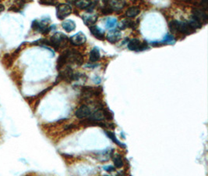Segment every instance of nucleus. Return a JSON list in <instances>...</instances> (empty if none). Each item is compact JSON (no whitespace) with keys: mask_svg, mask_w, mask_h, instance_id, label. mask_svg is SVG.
Returning a JSON list of instances; mask_svg holds the SVG:
<instances>
[{"mask_svg":"<svg viewBox=\"0 0 208 176\" xmlns=\"http://www.w3.org/2000/svg\"><path fill=\"white\" fill-rule=\"evenodd\" d=\"M4 9H5V6H4L2 5V4L0 3V13L3 12Z\"/></svg>","mask_w":208,"mask_h":176,"instance_id":"34","label":"nucleus"},{"mask_svg":"<svg viewBox=\"0 0 208 176\" xmlns=\"http://www.w3.org/2000/svg\"><path fill=\"white\" fill-rule=\"evenodd\" d=\"M175 41V38L172 35L167 34L165 35V37L164 38V40H163V42L165 43H173Z\"/></svg>","mask_w":208,"mask_h":176,"instance_id":"28","label":"nucleus"},{"mask_svg":"<svg viewBox=\"0 0 208 176\" xmlns=\"http://www.w3.org/2000/svg\"><path fill=\"white\" fill-rule=\"evenodd\" d=\"M140 44H141V42L139 41L138 38H132L131 39L129 42L128 43V49L129 50H132V51H136L139 52V47H140Z\"/></svg>","mask_w":208,"mask_h":176,"instance_id":"17","label":"nucleus"},{"mask_svg":"<svg viewBox=\"0 0 208 176\" xmlns=\"http://www.w3.org/2000/svg\"><path fill=\"white\" fill-rule=\"evenodd\" d=\"M178 24H179V21H178V20H171V22H169L168 27H169L170 31L172 32V33L178 32Z\"/></svg>","mask_w":208,"mask_h":176,"instance_id":"24","label":"nucleus"},{"mask_svg":"<svg viewBox=\"0 0 208 176\" xmlns=\"http://www.w3.org/2000/svg\"><path fill=\"white\" fill-rule=\"evenodd\" d=\"M187 23L189 24V26H190V27L195 31H196V29H199L202 28V23L199 21V20H197L196 17H194V16H192V18H191V19L189 20V21L187 22Z\"/></svg>","mask_w":208,"mask_h":176,"instance_id":"21","label":"nucleus"},{"mask_svg":"<svg viewBox=\"0 0 208 176\" xmlns=\"http://www.w3.org/2000/svg\"><path fill=\"white\" fill-rule=\"evenodd\" d=\"M39 3L40 4H42V5H51V6H53V5H56L57 2H53V1H41V2H39Z\"/></svg>","mask_w":208,"mask_h":176,"instance_id":"31","label":"nucleus"},{"mask_svg":"<svg viewBox=\"0 0 208 176\" xmlns=\"http://www.w3.org/2000/svg\"><path fill=\"white\" fill-rule=\"evenodd\" d=\"M67 57H68V50L62 52L57 60L56 68L58 71H60L65 66V64H67Z\"/></svg>","mask_w":208,"mask_h":176,"instance_id":"12","label":"nucleus"},{"mask_svg":"<svg viewBox=\"0 0 208 176\" xmlns=\"http://www.w3.org/2000/svg\"><path fill=\"white\" fill-rule=\"evenodd\" d=\"M121 39V33L118 29L115 30H111L108 32V35H107V40L111 43H116Z\"/></svg>","mask_w":208,"mask_h":176,"instance_id":"10","label":"nucleus"},{"mask_svg":"<svg viewBox=\"0 0 208 176\" xmlns=\"http://www.w3.org/2000/svg\"><path fill=\"white\" fill-rule=\"evenodd\" d=\"M72 7L66 3L58 4L56 7V16L59 20H64L71 14Z\"/></svg>","mask_w":208,"mask_h":176,"instance_id":"4","label":"nucleus"},{"mask_svg":"<svg viewBox=\"0 0 208 176\" xmlns=\"http://www.w3.org/2000/svg\"><path fill=\"white\" fill-rule=\"evenodd\" d=\"M107 176H109V175H107Z\"/></svg>","mask_w":208,"mask_h":176,"instance_id":"36","label":"nucleus"},{"mask_svg":"<svg viewBox=\"0 0 208 176\" xmlns=\"http://www.w3.org/2000/svg\"><path fill=\"white\" fill-rule=\"evenodd\" d=\"M194 31H195V30H193L187 22L179 21L178 32H181L184 35H190L194 33Z\"/></svg>","mask_w":208,"mask_h":176,"instance_id":"11","label":"nucleus"},{"mask_svg":"<svg viewBox=\"0 0 208 176\" xmlns=\"http://www.w3.org/2000/svg\"><path fill=\"white\" fill-rule=\"evenodd\" d=\"M140 12V9L138 6H131L129 9H127L125 12V15L129 18L136 17Z\"/></svg>","mask_w":208,"mask_h":176,"instance_id":"19","label":"nucleus"},{"mask_svg":"<svg viewBox=\"0 0 208 176\" xmlns=\"http://www.w3.org/2000/svg\"><path fill=\"white\" fill-rule=\"evenodd\" d=\"M105 134H106V135L108 137V138H110V139L112 140V142H114L115 143H116L118 146H121V147H123V148L125 147V144H123V143H122V142H120L118 140V139L116 138V136L115 135V134L113 133V132H109V131H105Z\"/></svg>","mask_w":208,"mask_h":176,"instance_id":"23","label":"nucleus"},{"mask_svg":"<svg viewBox=\"0 0 208 176\" xmlns=\"http://www.w3.org/2000/svg\"><path fill=\"white\" fill-rule=\"evenodd\" d=\"M69 41L73 46H80V45H83L86 42V37L83 32L79 31L77 34L72 35L69 39Z\"/></svg>","mask_w":208,"mask_h":176,"instance_id":"5","label":"nucleus"},{"mask_svg":"<svg viewBox=\"0 0 208 176\" xmlns=\"http://www.w3.org/2000/svg\"><path fill=\"white\" fill-rule=\"evenodd\" d=\"M97 2H95V1H93V2H89V5L86 8V10H87V13H91L92 11L93 10V9L96 7L97 6Z\"/></svg>","mask_w":208,"mask_h":176,"instance_id":"29","label":"nucleus"},{"mask_svg":"<svg viewBox=\"0 0 208 176\" xmlns=\"http://www.w3.org/2000/svg\"><path fill=\"white\" fill-rule=\"evenodd\" d=\"M108 3L113 11L121 10L125 6V1H110Z\"/></svg>","mask_w":208,"mask_h":176,"instance_id":"16","label":"nucleus"},{"mask_svg":"<svg viewBox=\"0 0 208 176\" xmlns=\"http://www.w3.org/2000/svg\"><path fill=\"white\" fill-rule=\"evenodd\" d=\"M104 169L106 171H108V172H111L115 170V167H113L111 165H108V166H104Z\"/></svg>","mask_w":208,"mask_h":176,"instance_id":"33","label":"nucleus"},{"mask_svg":"<svg viewBox=\"0 0 208 176\" xmlns=\"http://www.w3.org/2000/svg\"><path fill=\"white\" fill-rule=\"evenodd\" d=\"M91 114V110L86 105H81L75 111V116L79 119H84Z\"/></svg>","mask_w":208,"mask_h":176,"instance_id":"6","label":"nucleus"},{"mask_svg":"<svg viewBox=\"0 0 208 176\" xmlns=\"http://www.w3.org/2000/svg\"><path fill=\"white\" fill-rule=\"evenodd\" d=\"M68 42H69V38L66 35H65L61 32H57L54 35L51 36L49 40L43 39L41 41V43L47 45V46H50L55 51H58L60 49H63L66 46Z\"/></svg>","mask_w":208,"mask_h":176,"instance_id":"1","label":"nucleus"},{"mask_svg":"<svg viewBox=\"0 0 208 176\" xmlns=\"http://www.w3.org/2000/svg\"><path fill=\"white\" fill-rule=\"evenodd\" d=\"M148 48V44L146 42H142L141 44H140V47H139V51H143V50H146Z\"/></svg>","mask_w":208,"mask_h":176,"instance_id":"30","label":"nucleus"},{"mask_svg":"<svg viewBox=\"0 0 208 176\" xmlns=\"http://www.w3.org/2000/svg\"><path fill=\"white\" fill-rule=\"evenodd\" d=\"M113 162H114V165L117 168H121L123 167V160H122V156L120 154H115L113 156Z\"/></svg>","mask_w":208,"mask_h":176,"instance_id":"22","label":"nucleus"},{"mask_svg":"<svg viewBox=\"0 0 208 176\" xmlns=\"http://www.w3.org/2000/svg\"><path fill=\"white\" fill-rule=\"evenodd\" d=\"M62 27L66 32H71L76 28V24L72 20H65L62 23Z\"/></svg>","mask_w":208,"mask_h":176,"instance_id":"15","label":"nucleus"},{"mask_svg":"<svg viewBox=\"0 0 208 176\" xmlns=\"http://www.w3.org/2000/svg\"><path fill=\"white\" fill-rule=\"evenodd\" d=\"M136 27H137V24H136V22L133 21L132 20L129 19V18L122 20L118 24V28L121 29V30H125L126 28L136 29Z\"/></svg>","mask_w":208,"mask_h":176,"instance_id":"9","label":"nucleus"},{"mask_svg":"<svg viewBox=\"0 0 208 176\" xmlns=\"http://www.w3.org/2000/svg\"><path fill=\"white\" fill-rule=\"evenodd\" d=\"M89 28H90V32H91V34L93 35L96 38L99 39V40H104V31L99 28L97 25H95V24L93 25V26L90 27Z\"/></svg>","mask_w":208,"mask_h":176,"instance_id":"14","label":"nucleus"},{"mask_svg":"<svg viewBox=\"0 0 208 176\" xmlns=\"http://www.w3.org/2000/svg\"><path fill=\"white\" fill-rule=\"evenodd\" d=\"M100 59V51L97 48L94 47L91 50L90 53V56H89V61L92 63H95L98 61Z\"/></svg>","mask_w":208,"mask_h":176,"instance_id":"18","label":"nucleus"},{"mask_svg":"<svg viewBox=\"0 0 208 176\" xmlns=\"http://www.w3.org/2000/svg\"><path fill=\"white\" fill-rule=\"evenodd\" d=\"M117 24V20L115 18H108L106 20L105 25L108 28H111L115 27Z\"/></svg>","mask_w":208,"mask_h":176,"instance_id":"26","label":"nucleus"},{"mask_svg":"<svg viewBox=\"0 0 208 176\" xmlns=\"http://www.w3.org/2000/svg\"><path fill=\"white\" fill-rule=\"evenodd\" d=\"M200 6H201L200 9L205 11L206 9H207V2H206V1H203V2H201Z\"/></svg>","mask_w":208,"mask_h":176,"instance_id":"32","label":"nucleus"},{"mask_svg":"<svg viewBox=\"0 0 208 176\" xmlns=\"http://www.w3.org/2000/svg\"><path fill=\"white\" fill-rule=\"evenodd\" d=\"M67 64H75L77 66H80L83 64V56L76 50H68Z\"/></svg>","mask_w":208,"mask_h":176,"instance_id":"2","label":"nucleus"},{"mask_svg":"<svg viewBox=\"0 0 208 176\" xmlns=\"http://www.w3.org/2000/svg\"><path fill=\"white\" fill-rule=\"evenodd\" d=\"M13 61H14V60L12 58L10 54L6 53L2 57V63L6 68H10L12 66V63H13Z\"/></svg>","mask_w":208,"mask_h":176,"instance_id":"20","label":"nucleus"},{"mask_svg":"<svg viewBox=\"0 0 208 176\" xmlns=\"http://www.w3.org/2000/svg\"><path fill=\"white\" fill-rule=\"evenodd\" d=\"M97 88H93V87H89V86H86V87H83L82 89V96H83V97L85 98H90L93 95L97 94V93H100V91H97Z\"/></svg>","mask_w":208,"mask_h":176,"instance_id":"13","label":"nucleus"},{"mask_svg":"<svg viewBox=\"0 0 208 176\" xmlns=\"http://www.w3.org/2000/svg\"><path fill=\"white\" fill-rule=\"evenodd\" d=\"M192 16L196 17L197 20H199V21L202 23V24H203V23L206 24L207 22L208 16L206 11L203 10V9H198V8H195V9H192Z\"/></svg>","mask_w":208,"mask_h":176,"instance_id":"7","label":"nucleus"},{"mask_svg":"<svg viewBox=\"0 0 208 176\" xmlns=\"http://www.w3.org/2000/svg\"><path fill=\"white\" fill-rule=\"evenodd\" d=\"M104 6H103L102 9H101V13H102L104 15H108V14H111L114 11L111 9V8L110 7L109 5H108V2L104 1Z\"/></svg>","mask_w":208,"mask_h":176,"instance_id":"25","label":"nucleus"},{"mask_svg":"<svg viewBox=\"0 0 208 176\" xmlns=\"http://www.w3.org/2000/svg\"><path fill=\"white\" fill-rule=\"evenodd\" d=\"M72 3H74L79 9H86V8H87V6L89 5V2H85V1H78V2H72Z\"/></svg>","mask_w":208,"mask_h":176,"instance_id":"27","label":"nucleus"},{"mask_svg":"<svg viewBox=\"0 0 208 176\" xmlns=\"http://www.w3.org/2000/svg\"><path fill=\"white\" fill-rule=\"evenodd\" d=\"M116 176H121V175H120V174H118Z\"/></svg>","mask_w":208,"mask_h":176,"instance_id":"35","label":"nucleus"},{"mask_svg":"<svg viewBox=\"0 0 208 176\" xmlns=\"http://www.w3.org/2000/svg\"><path fill=\"white\" fill-rule=\"evenodd\" d=\"M97 17H98V16L97 14H94V13H87L85 15H83L82 18H83V20L85 23V24L87 25L90 28L93 26V25H94V24L97 21Z\"/></svg>","mask_w":208,"mask_h":176,"instance_id":"8","label":"nucleus"},{"mask_svg":"<svg viewBox=\"0 0 208 176\" xmlns=\"http://www.w3.org/2000/svg\"><path fill=\"white\" fill-rule=\"evenodd\" d=\"M111 116L112 115H111V114H109L107 110H104V109H98V110H97L93 113L90 114V115L89 116V117H90L89 120L93 121V122H98V121H104L106 118L111 119L112 117H111Z\"/></svg>","mask_w":208,"mask_h":176,"instance_id":"3","label":"nucleus"}]
</instances>
